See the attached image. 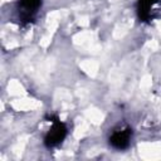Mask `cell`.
Masks as SVG:
<instances>
[{"label": "cell", "mask_w": 161, "mask_h": 161, "mask_svg": "<svg viewBox=\"0 0 161 161\" xmlns=\"http://www.w3.org/2000/svg\"><path fill=\"white\" fill-rule=\"evenodd\" d=\"M161 0H137L136 11L142 23H150L158 13Z\"/></svg>", "instance_id": "cell-4"}, {"label": "cell", "mask_w": 161, "mask_h": 161, "mask_svg": "<svg viewBox=\"0 0 161 161\" xmlns=\"http://www.w3.org/2000/svg\"><path fill=\"white\" fill-rule=\"evenodd\" d=\"M49 122H50V128L48 130V132L44 136V145L48 148H53L64 141V138L67 137V133H68V128H67L65 123L62 122L55 116H52Z\"/></svg>", "instance_id": "cell-1"}, {"label": "cell", "mask_w": 161, "mask_h": 161, "mask_svg": "<svg viewBox=\"0 0 161 161\" xmlns=\"http://www.w3.org/2000/svg\"><path fill=\"white\" fill-rule=\"evenodd\" d=\"M131 140H132V128L128 125H122L116 127L108 137L109 145L118 151L128 148L131 146Z\"/></svg>", "instance_id": "cell-3"}, {"label": "cell", "mask_w": 161, "mask_h": 161, "mask_svg": "<svg viewBox=\"0 0 161 161\" xmlns=\"http://www.w3.org/2000/svg\"><path fill=\"white\" fill-rule=\"evenodd\" d=\"M43 0H18L16 3V18L21 24H30L35 20L42 9Z\"/></svg>", "instance_id": "cell-2"}]
</instances>
